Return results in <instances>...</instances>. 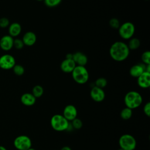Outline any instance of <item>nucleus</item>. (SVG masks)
<instances>
[{
  "label": "nucleus",
  "mask_w": 150,
  "mask_h": 150,
  "mask_svg": "<svg viewBox=\"0 0 150 150\" xmlns=\"http://www.w3.org/2000/svg\"><path fill=\"white\" fill-rule=\"evenodd\" d=\"M129 51L128 45L122 41H117L112 43L110 48V55L114 60L116 62H122L126 60Z\"/></svg>",
  "instance_id": "1"
},
{
  "label": "nucleus",
  "mask_w": 150,
  "mask_h": 150,
  "mask_svg": "<svg viewBox=\"0 0 150 150\" xmlns=\"http://www.w3.org/2000/svg\"><path fill=\"white\" fill-rule=\"evenodd\" d=\"M142 96L136 91H128L124 97V101L126 107L131 110L139 107L142 103Z\"/></svg>",
  "instance_id": "2"
},
{
  "label": "nucleus",
  "mask_w": 150,
  "mask_h": 150,
  "mask_svg": "<svg viewBox=\"0 0 150 150\" xmlns=\"http://www.w3.org/2000/svg\"><path fill=\"white\" fill-rule=\"evenodd\" d=\"M71 76L74 81L79 84L86 83L89 79V73L87 69L85 66H82L76 65L71 72Z\"/></svg>",
  "instance_id": "3"
},
{
  "label": "nucleus",
  "mask_w": 150,
  "mask_h": 150,
  "mask_svg": "<svg viewBox=\"0 0 150 150\" xmlns=\"http://www.w3.org/2000/svg\"><path fill=\"white\" fill-rule=\"evenodd\" d=\"M69 124V121L61 114H55L50 119L51 127L56 131H66Z\"/></svg>",
  "instance_id": "4"
},
{
  "label": "nucleus",
  "mask_w": 150,
  "mask_h": 150,
  "mask_svg": "<svg viewBox=\"0 0 150 150\" xmlns=\"http://www.w3.org/2000/svg\"><path fill=\"white\" fill-rule=\"evenodd\" d=\"M120 148L123 150H134L137 146L135 138L130 134L122 135L118 140Z\"/></svg>",
  "instance_id": "5"
},
{
  "label": "nucleus",
  "mask_w": 150,
  "mask_h": 150,
  "mask_svg": "<svg viewBox=\"0 0 150 150\" xmlns=\"http://www.w3.org/2000/svg\"><path fill=\"white\" fill-rule=\"evenodd\" d=\"M135 30V26L132 22H126L120 25L118 28V33L123 39H130L132 38Z\"/></svg>",
  "instance_id": "6"
},
{
  "label": "nucleus",
  "mask_w": 150,
  "mask_h": 150,
  "mask_svg": "<svg viewBox=\"0 0 150 150\" xmlns=\"http://www.w3.org/2000/svg\"><path fill=\"white\" fill-rule=\"evenodd\" d=\"M13 145L18 150H28L31 148L32 141L27 135H19L15 138Z\"/></svg>",
  "instance_id": "7"
},
{
  "label": "nucleus",
  "mask_w": 150,
  "mask_h": 150,
  "mask_svg": "<svg viewBox=\"0 0 150 150\" xmlns=\"http://www.w3.org/2000/svg\"><path fill=\"white\" fill-rule=\"evenodd\" d=\"M16 64L14 57L9 54H5L0 57V68L3 70H10Z\"/></svg>",
  "instance_id": "8"
},
{
  "label": "nucleus",
  "mask_w": 150,
  "mask_h": 150,
  "mask_svg": "<svg viewBox=\"0 0 150 150\" xmlns=\"http://www.w3.org/2000/svg\"><path fill=\"white\" fill-rule=\"evenodd\" d=\"M63 117L67 121H73L74 119L77 118V110L76 107L71 104L67 105L63 109Z\"/></svg>",
  "instance_id": "9"
},
{
  "label": "nucleus",
  "mask_w": 150,
  "mask_h": 150,
  "mask_svg": "<svg viewBox=\"0 0 150 150\" xmlns=\"http://www.w3.org/2000/svg\"><path fill=\"white\" fill-rule=\"evenodd\" d=\"M90 97L96 102H101L104 100L105 94L103 88L93 86L90 90Z\"/></svg>",
  "instance_id": "10"
},
{
  "label": "nucleus",
  "mask_w": 150,
  "mask_h": 150,
  "mask_svg": "<svg viewBox=\"0 0 150 150\" xmlns=\"http://www.w3.org/2000/svg\"><path fill=\"white\" fill-rule=\"evenodd\" d=\"M13 38L9 35L3 36L0 39V47L4 51H9L13 47Z\"/></svg>",
  "instance_id": "11"
},
{
  "label": "nucleus",
  "mask_w": 150,
  "mask_h": 150,
  "mask_svg": "<svg viewBox=\"0 0 150 150\" xmlns=\"http://www.w3.org/2000/svg\"><path fill=\"white\" fill-rule=\"evenodd\" d=\"M137 79V84L142 88H148L150 86V73L144 71Z\"/></svg>",
  "instance_id": "12"
},
{
  "label": "nucleus",
  "mask_w": 150,
  "mask_h": 150,
  "mask_svg": "<svg viewBox=\"0 0 150 150\" xmlns=\"http://www.w3.org/2000/svg\"><path fill=\"white\" fill-rule=\"evenodd\" d=\"M146 64L144 63H138L133 65L129 69V74L135 78L138 77L145 70Z\"/></svg>",
  "instance_id": "13"
},
{
  "label": "nucleus",
  "mask_w": 150,
  "mask_h": 150,
  "mask_svg": "<svg viewBox=\"0 0 150 150\" xmlns=\"http://www.w3.org/2000/svg\"><path fill=\"white\" fill-rule=\"evenodd\" d=\"M76 66V64L73 61V60L69 59H65L60 64L61 70L62 71L66 73H71Z\"/></svg>",
  "instance_id": "14"
},
{
  "label": "nucleus",
  "mask_w": 150,
  "mask_h": 150,
  "mask_svg": "<svg viewBox=\"0 0 150 150\" xmlns=\"http://www.w3.org/2000/svg\"><path fill=\"white\" fill-rule=\"evenodd\" d=\"M72 59L77 66H85L88 62V58L87 56L81 52H77L74 53H73Z\"/></svg>",
  "instance_id": "15"
},
{
  "label": "nucleus",
  "mask_w": 150,
  "mask_h": 150,
  "mask_svg": "<svg viewBox=\"0 0 150 150\" xmlns=\"http://www.w3.org/2000/svg\"><path fill=\"white\" fill-rule=\"evenodd\" d=\"M36 39H37V38H36V34L32 31H29L26 32L23 35L22 39L24 45L28 46H33L36 43Z\"/></svg>",
  "instance_id": "16"
},
{
  "label": "nucleus",
  "mask_w": 150,
  "mask_h": 150,
  "mask_svg": "<svg viewBox=\"0 0 150 150\" xmlns=\"http://www.w3.org/2000/svg\"><path fill=\"white\" fill-rule=\"evenodd\" d=\"M36 98L32 93H26L23 94L21 97V101L24 105L32 106L36 103Z\"/></svg>",
  "instance_id": "17"
},
{
  "label": "nucleus",
  "mask_w": 150,
  "mask_h": 150,
  "mask_svg": "<svg viewBox=\"0 0 150 150\" xmlns=\"http://www.w3.org/2000/svg\"><path fill=\"white\" fill-rule=\"evenodd\" d=\"M22 27L21 25L18 22H13L9 25L8 32L9 35L13 37L18 36L21 32Z\"/></svg>",
  "instance_id": "18"
},
{
  "label": "nucleus",
  "mask_w": 150,
  "mask_h": 150,
  "mask_svg": "<svg viewBox=\"0 0 150 150\" xmlns=\"http://www.w3.org/2000/svg\"><path fill=\"white\" fill-rule=\"evenodd\" d=\"M140 45L141 42L139 39L136 38H132L129 39L128 44L127 45L129 50H137L140 46Z\"/></svg>",
  "instance_id": "19"
},
{
  "label": "nucleus",
  "mask_w": 150,
  "mask_h": 150,
  "mask_svg": "<svg viewBox=\"0 0 150 150\" xmlns=\"http://www.w3.org/2000/svg\"><path fill=\"white\" fill-rule=\"evenodd\" d=\"M132 115V110L128 107H125L123 108L120 112V117L122 119L124 120H127L130 119Z\"/></svg>",
  "instance_id": "20"
},
{
  "label": "nucleus",
  "mask_w": 150,
  "mask_h": 150,
  "mask_svg": "<svg viewBox=\"0 0 150 150\" xmlns=\"http://www.w3.org/2000/svg\"><path fill=\"white\" fill-rule=\"evenodd\" d=\"M43 92L44 90L42 86L40 85H36L32 88V94L34 96V97L36 98H37L40 97L43 95Z\"/></svg>",
  "instance_id": "21"
},
{
  "label": "nucleus",
  "mask_w": 150,
  "mask_h": 150,
  "mask_svg": "<svg viewBox=\"0 0 150 150\" xmlns=\"http://www.w3.org/2000/svg\"><path fill=\"white\" fill-rule=\"evenodd\" d=\"M107 85V80L104 77L98 78L95 81V86L103 89Z\"/></svg>",
  "instance_id": "22"
},
{
  "label": "nucleus",
  "mask_w": 150,
  "mask_h": 150,
  "mask_svg": "<svg viewBox=\"0 0 150 150\" xmlns=\"http://www.w3.org/2000/svg\"><path fill=\"white\" fill-rule=\"evenodd\" d=\"M12 69L13 73L17 76H22L25 73V69L21 64H15Z\"/></svg>",
  "instance_id": "23"
},
{
  "label": "nucleus",
  "mask_w": 150,
  "mask_h": 150,
  "mask_svg": "<svg viewBox=\"0 0 150 150\" xmlns=\"http://www.w3.org/2000/svg\"><path fill=\"white\" fill-rule=\"evenodd\" d=\"M141 60L142 63L146 65L150 64V52L148 50L143 52L141 55Z\"/></svg>",
  "instance_id": "24"
},
{
  "label": "nucleus",
  "mask_w": 150,
  "mask_h": 150,
  "mask_svg": "<svg viewBox=\"0 0 150 150\" xmlns=\"http://www.w3.org/2000/svg\"><path fill=\"white\" fill-rule=\"evenodd\" d=\"M62 2V0H44L45 4L50 8L55 7L59 5Z\"/></svg>",
  "instance_id": "25"
},
{
  "label": "nucleus",
  "mask_w": 150,
  "mask_h": 150,
  "mask_svg": "<svg viewBox=\"0 0 150 150\" xmlns=\"http://www.w3.org/2000/svg\"><path fill=\"white\" fill-rule=\"evenodd\" d=\"M71 121H72L71 122V125H72L73 128H74V129H79L83 126V122H82L81 120H80L79 118H76L75 119H74Z\"/></svg>",
  "instance_id": "26"
},
{
  "label": "nucleus",
  "mask_w": 150,
  "mask_h": 150,
  "mask_svg": "<svg viewBox=\"0 0 150 150\" xmlns=\"http://www.w3.org/2000/svg\"><path fill=\"white\" fill-rule=\"evenodd\" d=\"M109 25L113 29H118L120 26L119 20L115 18H112L109 21Z\"/></svg>",
  "instance_id": "27"
},
{
  "label": "nucleus",
  "mask_w": 150,
  "mask_h": 150,
  "mask_svg": "<svg viewBox=\"0 0 150 150\" xmlns=\"http://www.w3.org/2000/svg\"><path fill=\"white\" fill-rule=\"evenodd\" d=\"M24 45H25L22 39L17 38L13 40V47L16 49H22Z\"/></svg>",
  "instance_id": "28"
},
{
  "label": "nucleus",
  "mask_w": 150,
  "mask_h": 150,
  "mask_svg": "<svg viewBox=\"0 0 150 150\" xmlns=\"http://www.w3.org/2000/svg\"><path fill=\"white\" fill-rule=\"evenodd\" d=\"M9 25V21L7 18H0V28H5L8 27Z\"/></svg>",
  "instance_id": "29"
},
{
  "label": "nucleus",
  "mask_w": 150,
  "mask_h": 150,
  "mask_svg": "<svg viewBox=\"0 0 150 150\" xmlns=\"http://www.w3.org/2000/svg\"><path fill=\"white\" fill-rule=\"evenodd\" d=\"M143 111L147 117H149L150 116V103L149 102H147L144 105L143 108Z\"/></svg>",
  "instance_id": "30"
},
{
  "label": "nucleus",
  "mask_w": 150,
  "mask_h": 150,
  "mask_svg": "<svg viewBox=\"0 0 150 150\" xmlns=\"http://www.w3.org/2000/svg\"><path fill=\"white\" fill-rule=\"evenodd\" d=\"M73 58V53H67L66 56V59H72Z\"/></svg>",
  "instance_id": "31"
},
{
  "label": "nucleus",
  "mask_w": 150,
  "mask_h": 150,
  "mask_svg": "<svg viewBox=\"0 0 150 150\" xmlns=\"http://www.w3.org/2000/svg\"><path fill=\"white\" fill-rule=\"evenodd\" d=\"M60 150H71V149L69 146H64L61 148Z\"/></svg>",
  "instance_id": "32"
},
{
  "label": "nucleus",
  "mask_w": 150,
  "mask_h": 150,
  "mask_svg": "<svg viewBox=\"0 0 150 150\" xmlns=\"http://www.w3.org/2000/svg\"><path fill=\"white\" fill-rule=\"evenodd\" d=\"M0 150H7L6 149L5 147H4V146H2V145H0Z\"/></svg>",
  "instance_id": "33"
},
{
  "label": "nucleus",
  "mask_w": 150,
  "mask_h": 150,
  "mask_svg": "<svg viewBox=\"0 0 150 150\" xmlns=\"http://www.w3.org/2000/svg\"><path fill=\"white\" fill-rule=\"evenodd\" d=\"M28 150H36L35 148H30L29 149H28Z\"/></svg>",
  "instance_id": "34"
},
{
  "label": "nucleus",
  "mask_w": 150,
  "mask_h": 150,
  "mask_svg": "<svg viewBox=\"0 0 150 150\" xmlns=\"http://www.w3.org/2000/svg\"><path fill=\"white\" fill-rule=\"evenodd\" d=\"M118 150H123V149H121V148H120V149H118Z\"/></svg>",
  "instance_id": "35"
},
{
  "label": "nucleus",
  "mask_w": 150,
  "mask_h": 150,
  "mask_svg": "<svg viewBox=\"0 0 150 150\" xmlns=\"http://www.w3.org/2000/svg\"><path fill=\"white\" fill-rule=\"evenodd\" d=\"M36 1H44V0H36Z\"/></svg>",
  "instance_id": "36"
},
{
  "label": "nucleus",
  "mask_w": 150,
  "mask_h": 150,
  "mask_svg": "<svg viewBox=\"0 0 150 150\" xmlns=\"http://www.w3.org/2000/svg\"><path fill=\"white\" fill-rule=\"evenodd\" d=\"M146 1H147V0H146Z\"/></svg>",
  "instance_id": "37"
}]
</instances>
